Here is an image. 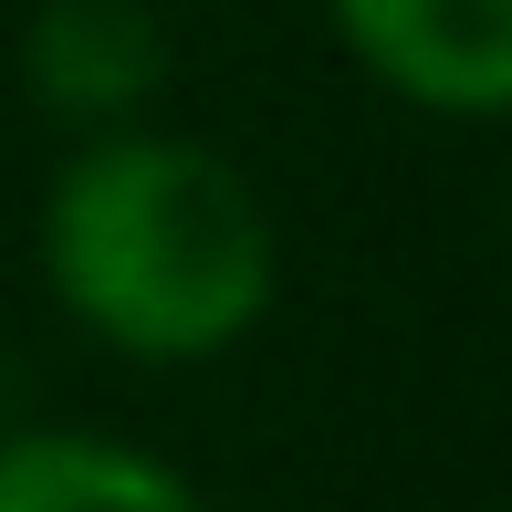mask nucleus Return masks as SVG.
<instances>
[{
	"mask_svg": "<svg viewBox=\"0 0 512 512\" xmlns=\"http://www.w3.org/2000/svg\"><path fill=\"white\" fill-rule=\"evenodd\" d=\"M42 293L126 366H220L283 293V230L241 157L178 126L63 147L32 220Z\"/></svg>",
	"mask_w": 512,
	"mask_h": 512,
	"instance_id": "obj_1",
	"label": "nucleus"
},
{
	"mask_svg": "<svg viewBox=\"0 0 512 512\" xmlns=\"http://www.w3.org/2000/svg\"><path fill=\"white\" fill-rule=\"evenodd\" d=\"M345 63L439 126H512V0H324Z\"/></svg>",
	"mask_w": 512,
	"mask_h": 512,
	"instance_id": "obj_2",
	"label": "nucleus"
},
{
	"mask_svg": "<svg viewBox=\"0 0 512 512\" xmlns=\"http://www.w3.org/2000/svg\"><path fill=\"white\" fill-rule=\"evenodd\" d=\"M21 84L53 126L84 136H126L157 126V95H168V21L147 0H32L21 21Z\"/></svg>",
	"mask_w": 512,
	"mask_h": 512,
	"instance_id": "obj_3",
	"label": "nucleus"
},
{
	"mask_svg": "<svg viewBox=\"0 0 512 512\" xmlns=\"http://www.w3.org/2000/svg\"><path fill=\"white\" fill-rule=\"evenodd\" d=\"M0 512H209V492L126 429L32 418L0 429Z\"/></svg>",
	"mask_w": 512,
	"mask_h": 512,
	"instance_id": "obj_4",
	"label": "nucleus"
}]
</instances>
